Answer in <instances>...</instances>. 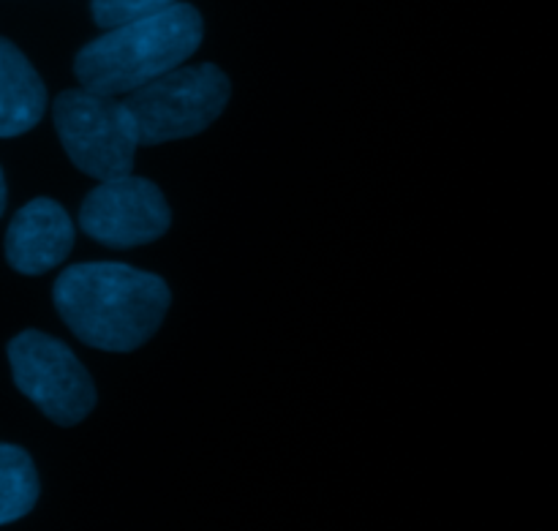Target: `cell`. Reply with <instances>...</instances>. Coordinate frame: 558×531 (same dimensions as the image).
<instances>
[{"label":"cell","instance_id":"6da1fadb","mask_svg":"<svg viewBox=\"0 0 558 531\" xmlns=\"http://www.w3.org/2000/svg\"><path fill=\"white\" fill-rule=\"evenodd\" d=\"M169 300L161 278L118 262L74 265L54 283V305L65 325L104 352H131L150 341Z\"/></svg>","mask_w":558,"mask_h":531},{"label":"cell","instance_id":"7a4b0ae2","mask_svg":"<svg viewBox=\"0 0 558 531\" xmlns=\"http://www.w3.org/2000/svg\"><path fill=\"white\" fill-rule=\"evenodd\" d=\"M202 44V16L174 3L145 20L109 27L76 55L74 74L85 90L123 96L183 65Z\"/></svg>","mask_w":558,"mask_h":531},{"label":"cell","instance_id":"3957f363","mask_svg":"<svg viewBox=\"0 0 558 531\" xmlns=\"http://www.w3.org/2000/svg\"><path fill=\"white\" fill-rule=\"evenodd\" d=\"M229 80L218 65H178L129 93L140 145L185 140L205 131L229 101Z\"/></svg>","mask_w":558,"mask_h":531},{"label":"cell","instance_id":"277c9868","mask_svg":"<svg viewBox=\"0 0 558 531\" xmlns=\"http://www.w3.org/2000/svg\"><path fill=\"white\" fill-rule=\"evenodd\" d=\"M54 129L76 169L96 180H112L134 169L136 125L125 101L80 87L54 101Z\"/></svg>","mask_w":558,"mask_h":531},{"label":"cell","instance_id":"5b68a950","mask_svg":"<svg viewBox=\"0 0 558 531\" xmlns=\"http://www.w3.org/2000/svg\"><path fill=\"white\" fill-rule=\"evenodd\" d=\"M14 382L49 420L74 425L96 407V385L63 341L27 330L9 343Z\"/></svg>","mask_w":558,"mask_h":531},{"label":"cell","instance_id":"8992f818","mask_svg":"<svg viewBox=\"0 0 558 531\" xmlns=\"http://www.w3.org/2000/svg\"><path fill=\"white\" fill-rule=\"evenodd\" d=\"M80 224L93 240L112 249H131L161 238L172 224L167 200L150 180L123 174L101 180L87 194Z\"/></svg>","mask_w":558,"mask_h":531},{"label":"cell","instance_id":"52a82bcc","mask_svg":"<svg viewBox=\"0 0 558 531\" xmlns=\"http://www.w3.org/2000/svg\"><path fill=\"white\" fill-rule=\"evenodd\" d=\"M74 224L52 200H33L22 207L5 234V256L14 270L41 276L69 256Z\"/></svg>","mask_w":558,"mask_h":531},{"label":"cell","instance_id":"ba28073f","mask_svg":"<svg viewBox=\"0 0 558 531\" xmlns=\"http://www.w3.org/2000/svg\"><path fill=\"white\" fill-rule=\"evenodd\" d=\"M47 109V87L25 55L0 38V136L31 131Z\"/></svg>","mask_w":558,"mask_h":531},{"label":"cell","instance_id":"9c48e42d","mask_svg":"<svg viewBox=\"0 0 558 531\" xmlns=\"http://www.w3.org/2000/svg\"><path fill=\"white\" fill-rule=\"evenodd\" d=\"M38 502V474L20 447L0 445V527L20 521Z\"/></svg>","mask_w":558,"mask_h":531},{"label":"cell","instance_id":"30bf717a","mask_svg":"<svg viewBox=\"0 0 558 531\" xmlns=\"http://www.w3.org/2000/svg\"><path fill=\"white\" fill-rule=\"evenodd\" d=\"M174 3H180V0H93V20L109 31V27L158 14Z\"/></svg>","mask_w":558,"mask_h":531},{"label":"cell","instance_id":"8fae6325","mask_svg":"<svg viewBox=\"0 0 558 531\" xmlns=\"http://www.w3.org/2000/svg\"><path fill=\"white\" fill-rule=\"evenodd\" d=\"M3 207H5V180H3V172H0V216H3Z\"/></svg>","mask_w":558,"mask_h":531}]
</instances>
